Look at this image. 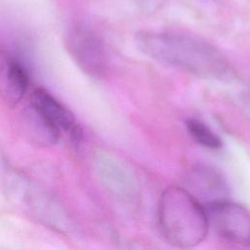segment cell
I'll return each mask as SVG.
<instances>
[{"mask_svg": "<svg viewBox=\"0 0 250 250\" xmlns=\"http://www.w3.org/2000/svg\"><path fill=\"white\" fill-rule=\"evenodd\" d=\"M135 41L152 60L197 77L223 81L234 75L223 53L198 36L179 31L144 30L136 34Z\"/></svg>", "mask_w": 250, "mask_h": 250, "instance_id": "6da1fadb", "label": "cell"}, {"mask_svg": "<svg viewBox=\"0 0 250 250\" xmlns=\"http://www.w3.org/2000/svg\"><path fill=\"white\" fill-rule=\"evenodd\" d=\"M158 224L164 238L178 248L198 245L209 228L205 208L181 187H169L162 192L158 203Z\"/></svg>", "mask_w": 250, "mask_h": 250, "instance_id": "7a4b0ae2", "label": "cell"}, {"mask_svg": "<svg viewBox=\"0 0 250 250\" xmlns=\"http://www.w3.org/2000/svg\"><path fill=\"white\" fill-rule=\"evenodd\" d=\"M4 182L7 194L30 217L59 233L68 232L71 227L69 217L48 191L14 169L7 171Z\"/></svg>", "mask_w": 250, "mask_h": 250, "instance_id": "3957f363", "label": "cell"}, {"mask_svg": "<svg viewBox=\"0 0 250 250\" xmlns=\"http://www.w3.org/2000/svg\"><path fill=\"white\" fill-rule=\"evenodd\" d=\"M65 47L72 61L88 76L102 78L107 70V54L101 38L89 27L77 25L65 36Z\"/></svg>", "mask_w": 250, "mask_h": 250, "instance_id": "277c9868", "label": "cell"}, {"mask_svg": "<svg viewBox=\"0 0 250 250\" xmlns=\"http://www.w3.org/2000/svg\"><path fill=\"white\" fill-rule=\"evenodd\" d=\"M96 174L105 190L115 200L129 208L140 203V189L133 173L120 160L104 152L94 156Z\"/></svg>", "mask_w": 250, "mask_h": 250, "instance_id": "5b68a950", "label": "cell"}, {"mask_svg": "<svg viewBox=\"0 0 250 250\" xmlns=\"http://www.w3.org/2000/svg\"><path fill=\"white\" fill-rule=\"evenodd\" d=\"M204 208L209 226L221 238L237 245L250 244V213L243 206L226 199Z\"/></svg>", "mask_w": 250, "mask_h": 250, "instance_id": "8992f818", "label": "cell"}, {"mask_svg": "<svg viewBox=\"0 0 250 250\" xmlns=\"http://www.w3.org/2000/svg\"><path fill=\"white\" fill-rule=\"evenodd\" d=\"M186 188L203 207L229 199V187L223 175L209 166L192 168L186 176Z\"/></svg>", "mask_w": 250, "mask_h": 250, "instance_id": "52a82bcc", "label": "cell"}, {"mask_svg": "<svg viewBox=\"0 0 250 250\" xmlns=\"http://www.w3.org/2000/svg\"><path fill=\"white\" fill-rule=\"evenodd\" d=\"M28 76L22 63L11 53L0 48V98L9 106L17 105L23 98Z\"/></svg>", "mask_w": 250, "mask_h": 250, "instance_id": "ba28073f", "label": "cell"}, {"mask_svg": "<svg viewBox=\"0 0 250 250\" xmlns=\"http://www.w3.org/2000/svg\"><path fill=\"white\" fill-rule=\"evenodd\" d=\"M19 127L24 140L39 148L52 147L61 136L55 125L31 103L21 110Z\"/></svg>", "mask_w": 250, "mask_h": 250, "instance_id": "9c48e42d", "label": "cell"}, {"mask_svg": "<svg viewBox=\"0 0 250 250\" xmlns=\"http://www.w3.org/2000/svg\"><path fill=\"white\" fill-rule=\"evenodd\" d=\"M31 104L55 125L60 133H64L75 141L81 139L82 131L73 113L47 90L42 88L34 90Z\"/></svg>", "mask_w": 250, "mask_h": 250, "instance_id": "30bf717a", "label": "cell"}, {"mask_svg": "<svg viewBox=\"0 0 250 250\" xmlns=\"http://www.w3.org/2000/svg\"><path fill=\"white\" fill-rule=\"evenodd\" d=\"M186 126L190 136L201 146L210 149H218L222 146L221 139L204 122L189 118L187 120Z\"/></svg>", "mask_w": 250, "mask_h": 250, "instance_id": "8fae6325", "label": "cell"}]
</instances>
